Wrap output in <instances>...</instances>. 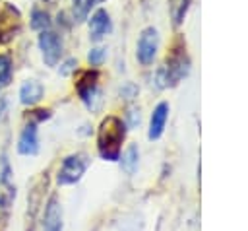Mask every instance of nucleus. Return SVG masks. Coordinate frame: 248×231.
I'll return each mask as SVG.
<instances>
[{
	"instance_id": "obj_1",
	"label": "nucleus",
	"mask_w": 248,
	"mask_h": 231,
	"mask_svg": "<svg viewBox=\"0 0 248 231\" xmlns=\"http://www.w3.org/2000/svg\"><path fill=\"white\" fill-rule=\"evenodd\" d=\"M126 138V124L120 116L108 115L101 120L97 130V151L105 161H118L122 142Z\"/></svg>"
},
{
	"instance_id": "obj_2",
	"label": "nucleus",
	"mask_w": 248,
	"mask_h": 231,
	"mask_svg": "<svg viewBox=\"0 0 248 231\" xmlns=\"http://www.w3.org/2000/svg\"><path fill=\"white\" fill-rule=\"evenodd\" d=\"M190 62L186 56V50L182 47H174L172 52L167 56V62L159 68L157 72V82L159 87H167V85H176L186 74H188Z\"/></svg>"
},
{
	"instance_id": "obj_3",
	"label": "nucleus",
	"mask_w": 248,
	"mask_h": 231,
	"mask_svg": "<svg viewBox=\"0 0 248 231\" xmlns=\"http://www.w3.org/2000/svg\"><path fill=\"white\" fill-rule=\"evenodd\" d=\"M91 159L87 153L83 151H76V153H70L62 159L60 167H58V173H56V182L60 186H68V184H76L81 181V177L85 175L87 167H89Z\"/></svg>"
},
{
	"instance_id": "obj_4",
	"label": "nucleus",
	"mask_w": 248,
	"mask_h": 231,
	"mask_svg": "<svg viewBox=\"0 0 248 231\" xmlns=\"http://www.w3.org/2000/svg\"><path fill=\"white\" fill-rule=\"evenodd\" d=\"M99 72L97 70H85L79 74L76 82V91L79 99L85 103L89 111H97L101 105V91H99Z\"/></svg>"
},
{
	"instance_id": "obj_5",
	"label": "nucleus",
	"mask_w": 248,
	"mask_h": 231,
	"mask_svg": "<svg viewBox=\"0 0 248 231\" xmlns=\"http://www.w3.org/2000/svg\"><path fill=\"white\" fill-rule=\"evenodd\" d=\"M39 50H41V56H43V62L46 66H56L60 62V56H62V37L52 31V29H46V31H41L39 33Z\"/></svg>"
},
{
	"instance_id": "obj_6",
	"label": "nucleus",
	"mask_w": 248,
	"mask_h": 231,
	"mask_svg": "<svg viewBox=\"0 0 248 231\" xmlns=\"http://www.w3.org/2000/svg\"><path fill=\"white\" fill-rule=\"evenodd\" d=\"M21 27V14L14 4L4 2L0 6V45L12 41Z\"/></svg>"
},
{
	"instance_id": "obj_7",
	"label": "nucleus",
	"mask_w": 248,
	"mask_h": 231,
	"mask_svg": "<svg viewBox=\"0 0 248 231\" xmlns=\"http://www.w3.org/2000/svg\"><path fill=\"white\" fill-rule=\"evenodd\" d=\"M157 50H159V31L155 27L141 29V33L138 37V45H136V56H138V60L147 66L157 56Z\"/></svg>"
},
{
	"instance_id": "obj_8",
	"label": "nucleus",
	"mask_w": 248,
	"mask_h": 231,
	"mask_svg": "<svg viewBox=\"0 0 248 231\" xmlns=\"http://www.w3.org/2000/svg\"><path fill=\"white\" fill-rule=\"evenodd\" d=\"M41 227L43 231H62L64 229V214H62V204L56 194H50L45 202L43 208V217H41Z\"/></svg>"
},
{
	"instance_id": "obj_9",
	"label": "nucleus",
	"mask_w": 248,
	"mask_h": 231,
	"mask_svg": "<svg viewBox=\"0 0 248 231\" xmlns=\"http://www.w3.org/2000/svg\"><path fill=\"white\" fill-rule=\"evenodd\" d=\"M39 124L35 122H27L21 132H19V138H17V153L19 155H37L39 153Z\"/></svg>"
},
{
	"instance_id": "obj_10",
	"label": "nucleus",
	"mask_w": 248,
	"mask_h": 231,
	"mask_svg": "<svg viewBox=\"0 0 248 231\" xmlns=\"http://www.w3.org/2000/svg\"><path fill=\"white\" fill-rule=\"evenodd\" d=\"M110 29H112V21L108 12L105 8H99L89 19V37L93 41H101L107 33H110Z\"/></svg>"
},
{
	"instance_id": "obj_11",
	"label": "nucleus",
	"mask_w": 248,
	"mask_h": 231,
	"mask_svg": "<svg viewBox=\"0 0 248 231\" xmlns=\"http://www.w3.org/2000/svg\"><path fill=\"white\" fill-rule=\"evenodd\" d=\"M167 118H169V103L161 101V103L153 109L151 118H149V130H147V138H149V140H159V138L163 136Z\"/></svg>"
},
{
	"instance_id": "obj_12",
	"label": "nucleus",
	"mask_w": 248,
	"mask_h": 231,
	"mask_svg": "<svg viewBox=\"0 0 248 231\" xmlns=\"http://www.w3.org/2000/svg\"><path fill=\"white\" fill-rule=\"evenodd\" d=\"M45 95V87L39 80H25L19 85V103L25 107H35Z\"/></svg>"
},
{
	"instance_id": "obj_13",
	"label": "nucleus",
	"mask_w": 248,
	"mask_h": 231,
	"mask_svg": "<svg viewBox=\"0 0 248 231\" xmlns=\"http://www.w3.org/2000/svg\"><path fill=\"white\" fill-rule=\"evenodd\" d=\"M140 165V149L136 144H130L122 153H120V167L126 175H134Z\"/></svg>"
},
{
	"instance_id": "obj_14",
	"label": "nucleus",
	"mask_w": 248,
	"mask_h": 231,
	"mask_svg": "<svg viewBox=\"0 0 248 231\" xmlns=\"http://www.w3.org/2000/svg\"><path fill=\"white\" fill-rule=\"evenodd\" d=\"M50 14L46 12V10H41V8H33V12H31V16H29V25H31V29H35V31H46V29H50Z\"/></svg>"
},
{
	"instance_id": "obj_15",
	"label": "nucleus",
	"mask_w": 248,
	"mask_h": 231,
	"mask_svg": "<svg viewBox=\"0 0 248 231\" xmlns=\"http://www.w3.org/2000/svg\"><path fill=\"white\" fill-rule=\"evenodd\" d=\"M103 0H72V17L74 21H83L87 19L89 12L95 8V4H99Z\"/></svg>"
},
{
	"instance_id": "obj_16",
	"label": "nucleus",
	"mask_w": 248,
	"mask_h": 231,
	"mask_svg": "<svg viewBox=\"0 0 248 231\" xmlns=\"http://www.w3.org/2000/svg\"><path fill=\"white\" fill-rule=\"evenodd\" d=\"M12 70H14L12 58H10L8 54H0V89L10 83V80H12Z\"/></svg>"
},
{
	"instance_id": "obj_17",
	"label": "nucleus",
	"mask_w": 248,
	"mask_h": 231,
	"mask_svg": "<svg viewBox=\"0 0 248 231\" xmlns=\"http://www.w3.org/2000/svg\"><path fill=\"white\" fill-rule=\"evenodd\" d=\"M188 2H190V0H170V14H172L174 25H178V23L182 21V17L186 16Z\"/></svg>"
},
{
	"instance_id": "obj_18",
	"label": "nucleus",
	"mask_w": 248,
	"mask_h": 231,
	"mask_svg": "<svg viewBox=\"0 0 248 231\" xmlns=\"http://www.w3.org/2000/svg\"><path fill=\"white\" fill-rule=\"evenodd\" d=\"M105 58H107V49H103V47H93L87 54V62L91 66H101L105 62Z\"/></svg>"
},
{
	"instance_id": "obj_19",
	"label": "nucleus",
	"mask_w": 248,
	"mask_h": 231,
	"mask_svg": "<svg viewBox=\"0 0 248 231\" xmlns=\"http://www.w3.org/2000/svg\"><path fill=\"white\" fill-rule=\"evenodd\" d=\"M27 118H29V122H35V124H39L43 120H48L50 118V109H35L27 115Z\"/></svg>"
},
{
	"instance_id": "obj_20",
	"label": "nucleus",
	"mask_w": 248,
	"mask_h": 231,
	"mask_svg": "<svg viewBox=\"0 0 248 231\" xmlns=\"http://www.w3.org/2000/svg\"><path fill=\"white\" fill-rule=\"evenodd\" d=\"M76 70H78V60H76V58H66V60L60 64V68H58L60 76H70V74H74Z\"/></svg>"
},
{
	"instance_id": "obj_21",
	"label": "nucleus",
	"mask_w": 248,
	"mask_h": 231,
	"mask_svg": "<svg viewBox=\"0 0 248 231\" xmlns=\"http://www.w3.org/2000/svg\"><path fill=\"white\" fill-rule=\"evenodd\" d=\"M124 124L130 126V128L138 126V124H140V109H130V111L126 113V120H124Z\"/></svg>"
},
{
	"instance_id": "obj_22",
	"label": "nucleus",
	"mask_w": 248,
	"mask_h": 231,
	"mask_svg": "<svg viewBox=\"0 0 248 231\" xmlns=\"http://www.w3.org/2000/svg\"><path fill=\"white\" fill-rule=\"evenodd\" d=\"M6 111H8V101L4 97H0V122L6 118Z\"/></svg>"
}]
</instances>
